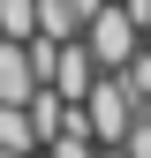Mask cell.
<instances>
[{
  "instance_id": "obj_7",
  "label": "cell",
  "mask_w": 151,
  "mask_h": 158,
  "mask_svg": "<svg viewBox=\"0 0 151 158\" xmlns=\"http://www.w3.org/2000/svg\"><path fill=\"white\" fill-rule=\"evenodd\" d=\"M113 75H121V90H128V98H136V106H151V53H144V45H136V53H128V60H121V68H113Z\"/></svg>"
},
{
  "instance_id": "obj_9",
  "label": "cell",
  "mask_w": 151,
  "mask_h": 158,
  "mask_svg": "<svg viewBox=\"0 0 151 158\" xmlns=\"http://www.w3.org/2000/svg\"><path fill=\"white\" fill-rule=\"evenodd\" d=\"M121 151H128V158H151V113H136V121H128V135H121Z\"/></svg>"
},
{
  "instance_id": "obj_1",
  "label": "cell",
  "mask_w": 151,
  "mask_h": 158,
  "mask_svg": "<svg viewBox=\"0 0 151 158\" xmlns=\"http://www.w3.org/2000/svg\"><path fill=\"white\" fill-rule=\"evenodd\" d=\"M136 113H144V106L121 90V75H113V68H98V83L83 90V128H91V143H121Z\"/></svg>"
},
{
  "instance_id": "obj_2",
  "label": "cell",
  "mask_w": 151,
  "mask_h": 158,
  "mask_svg": "<svg viewBox=\"0 0 151 158\" xmlns=\"http://www.w3.org/2000/svg\"><path fill=\"white\" fill-rule=\"evenodd\" d=\"M83 45H91V60H98V68H121L128 53L144 45V30H136V15H128L121 0H106V8L83 23Z\"/></svg>"
},
{
  "instance_id": "obj_10",
  "label": "cell",
  "mask_w": 151,
  "mask_h": 158,
  "mask_svg": "<svg viewBox=\"0 0 151 158\" xmlns=\"http://www.w3.org/2000/svg\"><path fill=\"white\" fill-rule=\"evenodd\" d=\"M68 8H76V15H83V23H91V15H98V8H106V0H68Z\"/></svg>"
},
{
  "instance_id": "obj_8",
  "label": "cell",
  "mask_w": 151,
  "mask_h": 158,
  "mask_svg": "<svg viewBox=\"0 0 151 158\" xmlns=\"http://www.w3.org/2000/svg\"><path fill=\"white\" fill-rule=\"evenodd\" d=\"M38 30V0H0V38H30Z\"/></svg>"
},
{
  "instance_id": "obj_11",
  "label": "cell",
  "mask_w": 151,
  "mask_h": 158,
  "mask_svg": "<svg viewBox=\"0 0 151 158\" xmlns=\"http://www.w3.org/2000/svg\"><path fill=\"white\" fill-rule=\"evenodd\" d=\"M98 158H128V151H121V143H98Z\"/></svg>"
},
{
  "instance_id": "obj_6",
  "label": "cell",
  "mask_w": 151,
  "mask_h": 158,
  "mask_svg": "<svg viewBox=\"0 0 151 158\" xmlns=\"http://www.w3.org/2000/svg\"><path fill=\"white\" fill-rule=\"evenodd\" d=\"M0 151H38V128L23 106H0Z\"/></svg>"
},
{
  "instance_id": "obj_5",
  "label": "cell",
  "mask_w": 151,
  "mask_h": 158,
  "mask_svg": "<svg viewBox=\"0 0 151 158\" xmlns=\"http://www.w3.org/2000/svg\"><path fill=\"white\" fill-rule=\"evenodd\" d=\"M38 38H53V45H61V38H83V15H76L68 0H38Z\"/></svg>"
},
{
  "instance_id": "obj_12",
  "label": "cell",
  "mask_w": 151,
  "mask_h": 158,
  "mask_svg": "<svg viewBox=\"0 0 151 158\" xmlns=\"http://www.w3.org/2000/svg\"><path fill=\"white\" fill-rule=\"evenodd\" d=\"M144 53H151V30H144Z\"/></svg>"
},
{
  "instance_id": "obj_14",
  "label": "cell",
  "mask_w": 151,
  "mask_h": 158,
  "mask_svg": "<svg viewBox=\"0 0 151 158\" xmlns=\"http://www.w3.org/2000/svg\"><path fill=\"white\" fill-rule=\"evenodd\" d=\"M144 113H151V106H144Z\"/></svg>"
},
{
  "instance_id": "obj_4",
  "label": "cell",
  "mask_w": 151,
  "mask_h": 158,
  "mask_svg": "<svg viewBox=\"0 0 151 158\" xmlns=\"http://www.w3.org/2000/svg\"><path fill=\"white\" fill-rule=\"evenodd\" d=\"M38 83H45V75H38L30 45H23V38H0V106H23Z\"/></svg>"
},
{
  "instance_id": "obj_3",
  "label": "cell",
  "mask_w": 151,
  "mask_h": 158,
  "mask_svg": "<svg viewBox=\"0 0 151 158\" xmlns=\"http://www.w3.org/2000/svg\"><path fill=\"white\" fill-rule=\"evenodd\" d=\"M45 83L68 98V106H83V90L98 83V60H91V45L83 38H61V53H53V68H45Z\"/></svg>"
},
{
  "instance_id": "obj_13",
  "label": "cell",
  "mask_w": 151,
  "mask_h": 158,
  "mask_svg": "<svg viewBox=\"0 0 151 158\" xmlns=\"http://www.w3.org/2000/svg\"><path fill=\"white\" fill-rule=\"evenodd\" d=\"M30 158H38V151H30Z\"/></svg>"
}]
</instances>
